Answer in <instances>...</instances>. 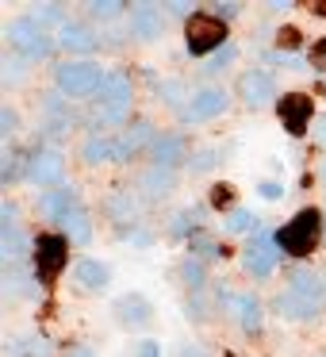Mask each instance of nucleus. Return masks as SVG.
<instances>
[{"instance_id":"28","label":"nucleus","mask_w":326,"mask_h":357,"mask_svg":"<svg viewBox=\"0 0 326 357\" xmlns=\"http://www.w3.org/2000/svg\"><path fill=\"white\" fill-rule=\"evenodd\" d=\"M300 47H303V35H300V27H292V24L277 27V50H280V54H295Z\"/></svg>"},{"instance_id":"23","label":"nucleus","mask_w":326,"mask_h":357,"mask_svg":"<svg viewBox=\"0 0 326 357\" xmlns=\"http://www.w3.org/2000/svg\"><path fill=\"white\" fill-rule=\"evenodd\" d=\"M157 142V131L150 123H134V127H127L123 131V139H119V150H123V158H131V154H139L142 146H154Z\"/></svg>"},{"instance_id":"22","label":"nucleus","mask_w":326,"mask_h":357,"mask_svg":"<svg viewBox=\"0 0 326 357\" xmlns=\"http://www.w3.org/2000/svg\"><path fill=\"white\" fill-rule=\"evenodd\" d=\"M62 234L73 246H88V242H93V215H88L85 208H73L70 215L62 219Z\"/></svg>"},{"instance_id":"8","label":"nucleus","mask_w":326,"mask_h":357,"mask_svg":"<svg viewBox=\"0 0 326 357\" xmlns=\"http://www.w3.org/2000/svg\"><path fill=\"white\" fill-rule=\"evenodd\" d=\"M131 96H134L131 73L111 70L108 77H104V85H100V93H96V100H100V108H108V119H119L127 108H131Z\"/></svg>"},{"instance_id":"33","label":"nucleus","mask_w":326,"mask_h":357,"mask_svg":"<svg viewBox=\"0 0 326 357\" xmlns=\"http://www.w3.org/2000/svg\"><path fill=\"white\" fill-rule=\"evenodd\" d=\"M307 66L315 73H326V35H323V39H315V47L307 50Z\"/></svg>"},{"instance_id":"31","label":"nucleus","mask_w":326,"mask_h":357,"mask_svg":"<svg viewBox=\"0 0 326 357\" xmlns=\"http://www.w3.org/2000/svg\"><path fill=\"white\" fill-rule=\"evenodd\" d=\"M108 208H111V211H116V215L127 223V219H131L134 211H139V204H134V196H131V192H123V196H111Z\"/></svg>"},{"instance_id":"21","label":"nucleus","mask_w":326,"mask_h":357,"mask_svg":"<svg viewBox=\"0 0 326 357\" xmlns=\"http://www.w3.org/2000/svg\"><path fill=\"white\" fill-rule=\"evenodd\" d=\"M223 303H231L234 311H238V323L246 334H257L265 323V307L254 300V296H223Z\"/></svg>"},{"instance_id":"7","label":"nucleus","mask_w":326,"mask_h":357,"mask_svg":"<svg viewBox=\"0 0 326 357\" xmlns=\"http://www.w3.org/2000/svg\"><path fill=\"white\" fill-rule=\"evenodd\" d=\"M226 108H231V96H226V89L203 85V89H196V93L188 96V104L180 108V119H185V123H208V119L223 116Z\"/></svg>"},{"instance_id":"17","label":"nucleus","mask_w":326,"mask_h":357,"mask_svg":"<svg viewBox=\"0 0 326 357\" xmlns=\"http://www.w3.org/2000/svg\"><path fill=\"white\" fill-rule=\"evenodd\" d=\"M58 47H62V50H70V54L88 58L96 47H100V39H96V35L88 31L85 24H73V20H70V24H65L62 31H58Z\"/></svg>"},{"instance_id":"34","label":"nucleus","mask_w":326,"mask_h":357,"mask_svg":"<svg viewBox=\"0 0 326 357\" xmlns=\"http://www.w3.org/2000/svg\"><path fill=\"white\" fill-rule=\"evenodd\" d=\"M215 162H219V150H200V154H192L188 165H192V173H208Z\"/></svg>"},{"instance_id":"38","label":"nucleus","mask_w":326,"mask_h":357,"mask_svg":"<svg viewBox=\"0 0 326 357\" xmlns=\"http://www.w3.org/2000/svg\"><path fill=\"white\" fill-rule=\"evenodd\" d=\"M134 357H162V342H154V338L139 342V349H134Z\"/></svg>"},{"instance_id":"4","label":"nucleus","mask_w":326,"mask_h":357,"mask_svg":"<svg viewBox=\"0 0 326 357\" xmlns=\"http://www.w3.org/2000/svg\"><path fill=\"white\" fill-rule=\"evenodd\" d=\"M4 35H8V43L27 58V62H42V58H47L50 50H54V39L47 35V27H42L39 20H31V16L12 20Z\"/></svg>"},{"instance_id":"32","label":"nucleus","mask_w":326,"mask_h":357,"mask_svg":"<svg viewBox=\"0 0 326 357\" xmlns=\"http://www.w3.org/2000/svg\"><path fill=\"white\" fill-rule=\"evenodd\" d=\"M8 354H12V357H47V346H42V342H27V338H20V342H12Z\"/></svg>"},{"instance_id":"16","label":"nucleus","mask_w":326,"mask_h":357,"mask_svg":"<svg viewBox=\"0 0 326 357\" xmlns=\"http://www.w3.org/2000/svg\"><path fill=\"white\" fill-rule=\"evenodd\" d=\"M73 280H77L85 292H104L111 280V269L100 261V257H81L77 265H73Z\"/></svg>"},{"instance_id":"2","label":"nucleus","mask_w":326,"mask_h":357,"mask_svg":"<svg viewBox=\"0 0 326 357\" xmlns=\"http://www.w3.org/2000/svg\"><path fill=\"white\" fill-rule=\"evenodd\" d=\"M226 39H231V31H226V20L219 12H196L192 20H185V47L192 58L219 54Z\"/></svg>"},{"instance_id":"12","label":"nucleus","mask_w":326,"mask_h":357,"mask_svg":"<svg viewBox=\"0 0 326 357\" xmlns=\"http://www.w3.org/2000/svg\"><path fill=\"white\" fill-rule=\"evenodd\" d=\"M62 173H65V158L58 150H39L27 162V181H35V185H58Z\"/></svg>"},{"instance_id":"15","label":"nucleus","mask_w":326,"mask_h":357,"mask_svg":"<svg viewBox=\"0 0 326 357\" xmlns=\"http://www.w3.org/2000/svg\"><path fill=\"white\" fill-rule=\"evenodd\" d=\"M131 35L142 43H154L165 35V16L154 8V4H139V8L131 12Z\"/></svg>"},{"instance_id":"41","label":"nucleus","mask_w":326,"mask_h":357,"mask_svg":"<svg viewBox=\"0 0 326 357\" xmlns=\"http://www.w3.org/2000/svg\"><path fill=\"white\" fill-rule=\"evenodd\" d=\"M65 357H96V354H93V349H88V346H73V349H70V354H65Z\"/></svg>"},{"instance_id":"29","label":"nucleus","mask_w":326,"mask_h":357,"mask_svg":"<svg viewBox=\"0 0 326 357\" xmlns=\"http://www.w3.org/2000/svg\"><path fill=\"white\" fill-rule=\"evenodd\" d=\"M88 8H93L96 20H104V24H108V20H119V16H123L127 4H119V0H96V4H88Z\"/></svg>"},{"instance_id":"25","label":"nucleus","mask_w":326,"mask_h":357,"mask_svg":"<svg viewBox=\"0 0 326 357\" xmlns=\"http://www.w3.org/2000/svg\"><path fill=\"white\" fill-rule=\"evenodd\" d=\"M257 223H261V219H257L249 208H234L231 215L223 219V231L226 234H257Z\"/></svg>"},{"instance_id":"24","label":"nucleus","mask_w":326,"mask_h":357,"mask_svg":"<svg viewBox=\"0 0 326 357\" xmlns=\"http://www.w3.org/2000/svg\"><path fill=\"white\" fill-rule=\"evenodd\" d=\"M173 181H177V169H162V165H154V169L146 173V177H142V192L146 196H165L173 188Z\"/></svg>"},{"instance_id":"11","label":"nucleus","mask_w":326,"mask_h":357,"mask_svg":"<svg viewBox=\"0 0 326 357\" xmlns=\"http://www.w3.org/2000/svg\"><path fill=\"white\" fill-rule=\"evenodd\" d=\"M280 246H277V238H269V234H257V242L246 250V269L254 273V277H269L272 269H277V261H280Z\"/></svg>"},{"instance_id":"26","label":"nucleus","mask_w":326,"mask_h":357,"mask_svg":"<svg viewBox=\"0 0 326 357\" xmlns=\"http://www.w3.org/2000/svg\"><path fill=\"white\" fill-rule=\"evenodd\" d=\"M180 280H185V288H192V292H203V284H208V269H203V257H185L180 261Z\"/></svg>"},{"instance_id":"43","label":"nucleus","mask_w":326,"mask_h":357,"mask_svg":"<svg viewBox=\"0 0 326 357\" xmlns=\"http://www.w3.org/2000/svg\"><path fill=\"white\" fill-rule=\"evenodd\" d=\"M323 181H326V165H323Z\"/></svg>"},{"instance_id":"40","label":"nucleus","mask_w":326,"mask_h":357,"mask_svg":"<svg viewBox=\"0 0 326 357\" xmlns=\"http://www.w3.org/2000/svg\"><path fill=\"white\" fill-rule=\"evenodd\" d=\"M177 357H208V349H203V346H196V342H185Z\"/></svg>"},{"instance_id":"3","label":"nucleus","mask_w":326,"mask_h":357,"mask_svg":"<svg viewBox=\"0 0 326 357\" xmlns=\"http://www.w3.org/2000/svg\"><path fill=\"white\" fill-rule=\"evenodd\" d=\"M108 73L100 70V62L81 58V62H62L54 66V85L62 96H96Z\"/></svg>"},{"instance_id":"10","label":"nucleus","mask_w":326,"mask_h":357,"mask_svg":"<svg viewBox=\"0 0 326 357\" xmlns=\"http://www.w3.org/2000/svg\"><path fill=\"white\" fill-rule=\"evenodd\" d=\"M238 100L249 108H265V104H277V81L269 70H246L238 77Z\"/></svg>"},{"instance_id":"39","label":"nucleus","mask_w":326,"mask_h":357,"mask_svg":"<svg viewBox=\"0 0 326 357\" xmlns=\"http://www.w3.org/2000/svg\"><path fill=\"white\" fill-rule=\"evenodd\" d=\"M0 123H4V135H16V127H20L16 108H8V104H4V116H0Z\"/></svg>"},{"instance_id":"1","label":"nucleus","mask_w":326,"mask_h":357,"mask_svg":"<svg viewBox=\"0 0 326 357\" xmlns=\"http://www.w3.org/2000/svg\"><path fill=\"white\" fill-rule=\"evenodd\" d=\"M272 238H277V246H280V254H284V257H307V254H315L318 238H323V211H318V208L295 211V215L288 219V223L280 227Z\"/></svg>"},{"instance_id":"9","label":"nucleus","mask_w":326,"mask_h":357,"mask_svg":"<svg viewBox=\"0 0 326 357\" xmlns=\"http://www.w3.org/2000/svg\"><path fill=\"white\" fill-rule=\"evenodd\" d=\"M111 315H116V323L123 326V331H142V326L154 323V303L142 292H123L111 303Z\"/></svg>"},{"instance_id":"18","label":"nucleus","mask_w":326,"mask_h":357,"mask_svg":"<svg viewBox=\"0 0 326 357\" xmlns=\"http://www.w3.org/2000/svg\"><path fill=\"white\" fill-rule=\"evenodd\" d=\"M81 158L85 165H104V162H123V150H119V139H108V135H93L81 146Z\"/></svg>"},{"instance_id":"6","label":"nucleus","mask_w":326,"mask_h":357,"mask_svg":"<svg viewBox=\"0 0 326 357\" xmlns=\"http://www.w3.org/2000/svg\"><path fill=\"white\" fill-rule=\"evenodd\" d=\"M277 116H280V127H284L292 139H303L315 119V100L307 93H284L277 100Z\"/></svg>"},{"instance_id":"37","label":"nucleus","mask_w":326,"mask_h":357,"mask_svg":"<svg viewBox=\"0 0 326 357\" xmlns=\"http://www.w3.org/2000/svg\"><path fill=\"white\" fill-rule=\"evenodd\" d=\"M234 58H238V50H234V47H231V43H226V47H223V50H219V54H215V58H211V70H223V66H231V62H234Z\"/></svg>"},{"instance_id":"5","label":"nucleus","mask_w":326,"mask_h":357,"mask_svg":"<svg viewBox=\"0 0 326 357\" xmlns=\"http://www.w3.org/2000/svg\"><path fill=\"white\" fill-rule=\"evenodd\" d=\"M65 265H70V238H65L62 231L39 234V238H35V277H39L42 284H50Z\"/></svg>"},{"instance_id":"14","label":"nucleus","mask_w":326,"mask_h":357,"mask_svg":"<svg viewBox=\"0 0 326 357\" xmlns=\"http://www.w3.org/2000/svg\"><path fill=\"white\" fill-rule=\"evenodd\" d=\"M150 158L162 169H177L180 162H188V139L185 135H157V142L150 146Z\"/></svg>"},{"instance_id":"30","label":"nucleus","mask_w":326,"mask_h":357,"mask_svg":"<svg viewBox=\"0 0 326 357\" xmlns=\"http://www.w3.org/2000/svg\"><path fill=\"white\" fill-rule=\"evenodd\" d=\"M157 96H162L165 104H173V108H180V100H188L180 81H162V85H157Z\"/></svg>"},{"instance_id":"36","label":"nucleus","mask_w":326,"mask_h":357,"mask_svg":"<svg viewBox=\"0 0 326 357\" xmlns=\"http://www.w3.org/2000/svg\"><path fill=\"white\" fill-rule=\"evenodd\" d=\"M35 20H39V24H70V20H62V12H58V4H42V12H39V16H35Z\"/></svg>"},{"instance_id":"27","label":"nucleus","mask_w":326,"mask_h":357,"mask_svg":"<svg viewBox=\"0 0 326 357\" xmlns=\"http://www.w3.org/2000/svg\"><path fill=\"white\" fill-rule=\"evenodd\" d=\"M234 200H238V188H234L231 181H215V185H211L208 204H211L215 211H226V215H231V211H234Z\"/></svg>"},{"instance_id":"42","label":"nucleus","mask_w":326,"mask_h":357,"mask_svg":"<svg viewBox=\"0 0 326 357\" xmlns=\"http://www.w3.org/2000/svg\"><path fill=\"white\" fill-rule=\"evenodd\" d=\"M219 16H223V20H234V16H238V4H223V12H219Z\"/></svg>"},{"instance_id":"20","label":"nucleus","mask_w":326,"mask_h":357,"mask_svg":"<svg viewBox=\"0 0 326 357\" xmlns=\"http://www.w3.org/2000/svg\"><path fill=\"white\" fill-rule=\"evenodd\" d=\"M288 288H292L295 296H303V300H311V303L326 300V277H318L315 269H295L292 277H288Z\"/></svg>"},{"instance_id":"35","label":"nucleus","mask_w":326,"mask_h":357,"mask_svg":"<svg viewBox=\"0 0 326 357\" xmlns=\"http://www.w3.org/2000/svg\"><path fill=\"white\" fill-rule=\"evenodd\" d=\"M257 196H261V200H280V196H284V185H280V181H261V185H257Z\"/></svg>"},{"instance_id":"13","label":"nucleus","mask_w":326,"mask_h":357,"mask_svg":"<svg viewBox=\"0 0 326 357\" xmlns=\"http://www.w3.org/2000/svg\"><path fill=\"white\" fill-rule=\"evenodd\" d=\"M318 307H323V303L303 300V296L292 292V288H284V292L272 300V311H277L280 319H288V323H311V319H318Z\"/></svg>"},{"instance_id":"19","label":"nucleus","mask_w":326,"mask_h":357,"mask_svg":"<svg viewBox=\"0 0 326 357\" xmlns=\"http://www.w3.org/2000/svg\"><path fill=\"white\" fill-rule=\"evenodd\" d=\"M73 208H77V188H54V192L39 196V211L47 219H54V223H62Z\"/></svg>"}]
</instances>
